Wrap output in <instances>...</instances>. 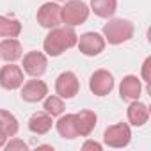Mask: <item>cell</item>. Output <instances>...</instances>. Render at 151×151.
Returning <instances> with one entry per match:
<instances>
[{
	"instance_id": "obj_26",
	"label": "cell",
	"mask_w": 151,
	"mask_h": 151,
	"mask_svg": "<svg viewBox=\"0 0 151 151\" xmlns=\"http://www.w3.org/2000/svg\"><path fill=\"white\" fill-rule=\"evenodd\" d=\"M36 149H50V151H53V146H48V144H41V146H37Z\"/></svg>"
},
{
	"instance_id": "obj_12",
	"label": "cell",
	"mask_w": 151,
	"mask_h": 151,
	"mask_svg": "<svg viewBox=\"0 0 151 151\" xmlns=\"http://www.w3.org/2000/svg\"><path fill=\"white\" fill-rule=\"evenodd\" d=\"M96 121L98 116L93 110H80L75 114V128H77V135L78 137H89L93 133V130L96 128Z\"/></svg>"
},
{
	"instance_id": "obj_22",
	"label": "cell",
	"mask_w": 151,
	"mask_h": 151,
	"mask_svg": "<svg viewBox=\"0 0 151 151\" xmlns=\"http://www.w3.org/2000/svg\"><path fill=\"white\" fill-rule=\"evenodd\" d=\"M4 149L6 151H27L29 149V146H27V142H23L22 139H11L9 142H6L4 144Z\"/></svg>"
},
{
	"instance_id": "obj_1",
	"label": "cell",
	"mask_w": 151,
	"mask_h": 151,
	"mask_svg": "<svg viewBox=\"0 0 151 151\" xmlns=\"http://www.w3.org/2000/svg\"><path fill=\"white\" fill-rule=\"evenodd\" d=\"M78 36L73 30V27H55L50 29V32L46 34L45 41H43V50L46 52V55L50 57H59L62 55L66 50L77 46Z\"/></svg>"
},
{
	"instance_id": "obj_6",
	"label": "cell",
	"mask_w": 151,
	"mask_h": 151,
	"mask_svg": "<svg viewBox=\"0 0 151 151\" xmlns=\"http://www.w3.org/2000/svg\"><path fill=\"white\" fill-rule=\"evenodd\" d=\"M0 86L6 91H16L23 86V69L14 62H7L0 69Z\"/></svg>"
},
{
	"instance_id": "obj_20",
	"label": "cell",
	"mask_w": 151,
	"mask_h": 151,
	"mask_svg": "<svg viewBox=\"0 0 151 151\" xmlns=\"http://www.w3.org/2000/svg\"><path fill=\"white\" fill-rule=\"evenodd\" d=\"M20 130L18 119L9 112V110H2L0 109V132L7 137H14Z\"/></svg>"
},
{
	"instance_id": "obj_24",
	"label": "cell",
	"mask_w": 151,
	"mask_h": 151,
	"mask_svg": "<svg viewBox=\"0 0 151 151\" xmlns=\"http://www.w3.org/2000/svg\"><path fill=\"white\" fill-rule=\"evenodd\" d=\"M82 149L84 151H101L103 149V146L100 144V142H96V140H86L84 144H82Z\"/></svg>"
},
{
	"instance_id": "obj_25",
	"label": "cell",
	"mask_w": 151,
	"mask_h": 151,
	"mask_svg": "<svg viewBox=\"0 0 151 151\" xmlns=\"http://www.w3.org/2000/svg\"><path fill=\"white\" fill-rule=\"evenodd\" d=\"M7 139H9V137H7V135H4V133H2V132H0V147H4V144H6V142H7Z\"/></svg>"
},
{
	"instance_id": "obj_14",
	"label": "cell",
	"mask_w": 151,
	"mask_h": 151,
	"mask_svg": "<svg viewBox=\"0 0 151 151\" xmlns=\"http://www.w3.org/2000/svg\"><path fill=\"white\" fill-rule=\"evenodd\" d=\"M126 117H128V123L132 126H144L147 121H149V107L139 100L135 101H130V107L126 110Z\"/></svg>"
},
{
	"instance_id": "obj_8",
	"label": "cell",
	"mask_w": 151,
	"mask_h": 151,
	"mask_svg": "<svg viewBox=\"0 0 151 151\" xmlns=\"http://www.w3.org/2000/svg\"><path fill=\"white\" fill-rule=\"evenodd\" d=\"M77 46H78L80 53H84L87 57H96L105 50V37L98 32H86L78 37Z\"/></svg>"
},
{
	"instance_id": "obj_11",
	"label": "cell",
	"mask_w": 151,
	"mask_h": 151,
	"mask_svg": "<svg viewBox=\"0 0 151 151\" xmlns=\"http://www.w3.org/2000/svg\"><path fill=\"white\" fill-rule=\"evenodd\" d=\"M22 100L27 103H37L43 101L48 96V86L43 80H37L36 77H32V80H27L22 86Z\"/></svg>"
},
{
	"instance_id": "obj_18",
	"label": "cell",
	"mask_w": 151,
	"mask_h": 151,
	"mask_svg": "<svg viewBox=\"0 0 151 151\" xmlns=\"http://www.w3.org/2000/svg\"><path fill=\"white\" fill-rule=\"evenodd\" d=\"M98 18H112L117 9V0H91L89 7Z\"/></svg>"
},
{
	"instance_id": "obj_13",
	"label": "cell",
	"mask_w": 151,
	"mask_h": 151,
	"mask_svg": "<svg viewBox=\"0 0 151 151\" xmlns=\"http://www.w3.org/2000/svg\"><path fill=\"white\" fill-rule=\"evenodd\" d=\"M140 93H142V84H140V80L135 77V75H126V77L121 80V86H119L121 100L135 101V100L140 98Z\"/></svg>"
},
{
	"instance_id": "obj_23",
	"label": "cell",
	"mask_w": 151,
	"mask_h": 151,
	"mask_svg": "<svg viewBox=\"0 0 151 151\" xmlns=\"http://www.w3.org/2000/svg\"><path fill=\"white\" fill-rule=\"evenodd\" d=\"M149 68H151V57H146V60L142 62V80L146 84L151 82V77H149Z\"/></svg>"
},
{
	"instance_id": "obj_2",
	"label": "cell",
	"mask_w": 151,
	"mask_h": 151,
	"mask_svg": "<svg viewBox=\"0 0 151 151\" xmlns=\"http://www.w3.org/2000/svg\"><path fill=\"white\" fill-rule=\"evenodd\" d=\"M103 37L105 43L109 45H123L126 41H130L133 37L135 27L130 20L124 18H110L105 25H103Z\"/></svg>"
},
{
	"instance_id": "obj_4",
	"label": "cell",
	"mask_w": 151,
	"mask_h": 151,
	"mask_svg": "<svg viewBox=\"0 0 151 151\" xmlns=\"http://www.w3.org/2000/svg\"><path fill=\"white\" fill-rule=\"evenodd\" d=\"M132 140V128L128 123H116L103 133V142L109 147H126Z\"/></svg>"
},
{
	"instance_id": "obj_27",
	"label": "cell",
	"mask_w": 151,
	"mask_h": 151,
	"mask_svg": "<svg viewBox=\"0 0 151 151\" xmlns=\"http://www.w3.org/2000/svg\"><path fill=\"white\" fill-rule=\"evenodd\" d=\"M55 2H66V0H55Z\"/></svg>"
},
{
	"instance_id": "obj_15",
	"label": "cell",
	"mask_w": 151,
	"mask_h": 151,
	"mask_svg": "<svg viewBox=\"0 0 151 151\" xmlns=\"http://www.w3.org/2000/svg\"><path fill=\"white\" fill-rule=\"evenodd\" d=\"M22 57H23V48L16 37H6L0 41V59H4L6 62H16Z\"/></svg>"
},
{
	"instance_id": "obj_9",
	"label": "cell",
	"mask_w": 151,
	"mask_h": 151,
	"mask_svg": "<svg viewBox=\"0 0 151 151\" xmlns=\"http://www.w3.org/2000/svg\"><path fill=\"white\" fill-rule=\"evenodd\" d=\"M46 66H48V59L43 52L32 50L23 55V73H27L29 77L39 78L41 75H45Z\"/></svg>"
},
{
	"instance_id": "obj_19",
	"label": "cell",
	"mask_w": 151,
	"mask_h": 151,
	"mask_svg": "<svg viewBox=\"0 0 151 151\" xmlns=\"http://www.w3.org/2000/svg\"><path fill=\"white\" fill-rule=\"evenodd\" d=\"M22 34V23L16 18L0 14V37H18Z\"/></svg>"
},
{
	"instance_id": "obj_10",
	"label": "cell",
	"mask_w": 151,
	"mask_h": 151,
	"mask_svg": "<svg viewBox=\"0 0 151 151\" xmlns=\"http://www.w3.org/2000/svg\"><path fill=\"white\" fill-rule=\"evenodd\" d=\"M36 20L41 27L45 29H55L62 23L60 20V6L55 4V2H46L43 4L39 9H37V14H36Z\"/></svg>"
},
{
	"instance_id": "obj_16",
	"label": "cell",
	"mask_w": 151,
	"mask_h": 151,
	"mask_svg": "<svg viewBox=\"0 0 151 151\" xmlns=\"http://www.w3.org/2000/svg\"><path fill=\"white\" fill-rule=\"evenodd\" d=\"M52 126H53V119L45 110L32 114L30 119H29V130L36 135H46L52 130Z\"/></svg>"
},
{
	"instance_id": "obj_21",
	"label": "cell",
	"mask_w": 151,
	"mask_h": 151,
	"mask_svg": "<svg viewBox=\"0 0 151 151\" xmlns=\"http://www.w3.org/2000/svg\"><path fill=\"white\" fill-rule=\"evenodd\" d=\"M43 110L46 114H50L52 117H57L64 112V100L57 94L53 96H46L45 98V103H43Z\"/></svg>"
},
{
	"instance_id": "obj_17",
	"label": "cell",
	"mask_w": 151,
	"mask_h": 151,
	"mask_svg": "<svg viewBox=\"0 0 151 151\" xmlns=\"http://www.w3.org/2000/svg\"><path fill=\"white\" fill-rule=\"evenodd\" d=\"M55 128L62 139H75L77 135V128H75V114H60L59 121L55 123Z\"/></svg>"
},
{
	"instance_id": "obj_3",
	"label": "cell",
	"mask_w": 151,
	"mask_h": 151,
	"mask_svg": "<svg viewBox=\"0 0 151 151\" xmlns=\"http://www.w3.org/2000/svg\"><path fill=\"white\" fill-rule=\"evenodd\" d=\"M89 13V6L82 0H66L64 6L60 7V20L68 27H77L87 22Z\"/></svg>"
},
{
	"instance_id": "obj_7",
	"label": "cell",
	"mask_w": 151,
	"mask_h": 151,
	"mask_svg": "<svg viewBox=\"0 0 151 151\" xmlns=\"http://www.w3.org/2000/svg\"><path fill=\"white\" fill-rule=\"evenodd\" d=\"M89 89L96 96H107L114 89V77L109 69H96L89 78Z\"/></svg>"
},
{
	"instance_id": "obj_5",
	"label": "cell",
	"mask_w": 151,
	"mask_h": 151,
	"mask_svg": "<svg viewBox=\"0 0 151 151\" xmlns=\"http://www.w3.org/2000/svg\"><path fill=\"white\" fill-rule=\"evenodd\" d=\"M80 91V82L77 78V75L73 71H64L60 73L55 80V93L62 100H71L78 94Z\"/></svg>"
}]
</instances>
